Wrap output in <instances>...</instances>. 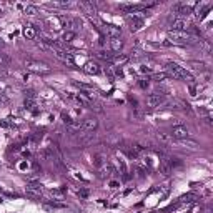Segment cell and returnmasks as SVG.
I'll return each mask as SVG.
<instances>
[{
  "instance_id": "obj_1",
  "label": "cell",
  "mask_w": 213,
  "mask_h": 213,
  "mask_svg": "<svg viewBox=\"0 0 213 213\" xmlns=\"http://www.w3.org/2000/svg\"><path fill=\"white\" fill-rule=\"evenodd\" d=\"M166 70V75H168V78H173V80H185V82H190L193 83V77L190 73L186 72L183 67H180L178 63H175V62H168L165 67Z\"/></svg>"
},
{
  "instance_id": "obj_2",
  "label": "cell",
  "mask_w": 213,
  "mask_h": 213,
  "mask_svg": "<svg viewBox=\"0 0 213 213\" xmlns=\"http://www.w3.org/2000/svg\"><path fill=\"white\" fill-rule=\"evenodd\" d=\"M166 37H168V40H172L173 43H181V45L197 43L200 40L198 37H195V35L190 33V32H173V30H168V32H166Z\"/></svg>"
},
{
  "instance_id": "obj_3",
  "label": "cell",
  "mask_w": 213,
  "mask_h": 213,
  "mask_svg": "<svg viewBox=\"0 0 213 213\" xmlns=\"http://www.w3.org/2000/svg\"><path fill=\"white\" fill-rule=\"evenodd\" d=\"M97 138V133L95 132H80L75 138V145L77 146H87L93 143V140Z\"/></svg>"
},
{
  "instance_id": "obj_4",
  "label": "cell",
  "mask_w": 213,
  "mask_h": 213,
  "mask_svg": "<svg viewBox=\"0 0 213 213\" xmlns=\"http://www.w3.org/2000/svg\"><path fill=\"white\" fill-rule=\"evenodd\" d=\"M192 135V130L188 128L186 125H175L172 128V137H173V140H185V138H188Z\"/></svg>"
},
{
  "instance_id": "obj_5",
  "label": "cell",
  "mask_w": 213,
  "mask_h": 213,
  "mask_svg": "<svg viewBox=\"0 0 213 213\" xmlns=\"http://www.w3.org/2000/svg\"><path fill=\"white\" fill-rule=\"evenodd\" d=\"M25 192H27V195H28L30 198H33V200H38L40 197H42L43 186H42V183H38V181H33V183H27V186H25Z\"/></svg>"
},
{
  "instance_id": "obj_6",
  "label": "cell",
  "mask_w": 213,
  "mask_h": 213,
  "mask_svg": "<svg viewBox=\"0 0 213 213\" xmlns=\"http://www.w3.org/2000/svg\"><path fill=\"white\" fill-rule=\"evenodd\" d=\"M163 105L166 106V108H173V110H185V112H192V108H190V105L188 103H185L183 100L180 98H173V100H168V102H165Z\"/></svg>"
},
{
  "instance_id": "obj_7",
  "label": "cell",
  "mask_w": 213,
  "mask_h": 213,
  "mask_svg": "<svg viewBox=\"0 0 213 213\" xmlns=\"http://www.w3.org/2000/svg\"><path fill=\"white\" fill-rule=\"evenodd\" d=\"M25 67H27V70L35 72V73H47L50 70L45 63H38V62H33V60H25Z\"/></svg>"
},
{
  "instance_id": "obj_8",
  "label": "cell",
  "mask_w": 213,
  "mask_h": 213,
  "mask_svg": "<svg viewBox=\"0 0 213 213\" xmlns=\"http://www.w3.org/2000/svg\"><path fill=\"white\" fill-rule=\"evenodd\" d=\"M188 23L185 19H175L173 22H170V30L173 32H188Z\"/></svg>"
},
{
  "instance_id": "obj_9",
  "label": "cell",
  "mask_w": 213,
  "mask_h": 213,
  "mask_svg": "<svg viewBox=\"0 0 213 213\" xmlns=\"http://www.w3.org/2000/svg\"><path fill=\"white\" fill-rule=\"evenodd\" d=\"M166 100L165 97H161V95H157V93H152V95H148L146 97V105L152 106V108H157V106L163 105Z\"/></svg>"
},
{
  "instance_id": "obj_10",
  "label": "cell",
  "mask_w": 213,
  "mask_h": 213,
  "mask_svg": "<svg viewBox=\"0 0 213 213\" xmlns=\"http://www.w3.org/2000/svg\"><path fill=\"white\" fill-rule=\"evenodd\" d=\"M98 126V120L95 117H88L82 122V130L83 132H95V128Z\"/></svg>"
},
{
  "instance_id": "obj_11",
  "label": "cell",
  "mask_w": 213,
  "mask_h": 213,
  "mask_svg": "<svg viewBox=\"0 0 213 213\" xmlns=\"http://www.w3.org/2000/svg\"><path fill=\"white\" fill-rule=\"evenodd\" d=\"M105 33L108 38H120L122 37V28L117 25H112V23H108L105 25Z\"/></svg>"
},
{
  "instance_id": "obj_12",
  "label": "cell",
  "mask_w": 213,
  "mask_h": 213,
  "mask_svg": "<svg viewBox=\"0 0 213 213\" xmlns=\"http://www.w3.org/2000/svg\"><path fill=\"white\" fill-rule=\"evenodd\" d=\"M126 23H128V27H130V30H132V32H137V30H140V28L143 27V20L140 19V17L132 15V17H128V19H126Z\"/></svg>"
},
{
  "instance_id": "obj_13",
  "label": "cell",
  "mask_w": 213,
  "mask_h": 213,
  "mask_svg": "<svg viewBox=\"0 0 213 213\" xmlns=\"http://www.w3.org/2000/svg\"><path fill=\"white\" fill-rule=\"evenodd\" d=\"M83 72L88 73V75H98L102 72V68L97 62H87L85 65H83Z\"/></svg>"
},
{
  "instance_id": "obj_14",
  "label": "cell",
  "mask_w": 213,
  "mask_h": 213,
  "mask_svg": "<svg viewBox=\"0 0 213 213\" xmlns=\"http://www.w3.org/2000/svg\"><path fill=\"white\" fill-rule=\"evenodd\" d=\"M172 163H170V157H161V160H160V172L163 173V175H170L172 173Z\"/></svg>"
},
{
  "instance_id": "obj_15",
  "label": "cell",
  "mask_w": 213,
  "mask_h": 213,
  "mask_svg": "<svg viewBox=\"0 0 213 213\" xmlns=\"http://www.w3.org/2000/svg\"><path fill=\"white\" fill-rule=\"evenodd\" d=\"M135 173H137L138 178H143V177H146V173H148V166L143 161H140V158L135 160Z\"/></svg>"
},
{
  "instance_id": "obj_16",
  "label": "cell",
  "mask_w": 213,
  "mask_h": 213,
  "mask_svg": "<svg viewBox=\"0 0 213 213\" xmlns=\"http://www.w3.org/2000/svg\"><path fill=\"white\" fill-rule=\"evenodd\" d=\"M92 161H93V165L97 166V168H102V166L106 163V158H105L103 153H97V155H93L92 157Z\"/></svg>"
},
{
  "instance_id": "obj_17",
  "label": "cell",
  "mask_w": 213,
  "mask_h": 213,
  "mask_svg": "<svg viewBox=\"0 0 213 213\" xmlns=\"http://www.w3.org/2000/svg\"><path fill=\"white\" fill-rule=\"evenodd\" d=\"M67 128H68V132L72 133V135H77V133L83 132V130H82V122H80V120H73Z\"/></svg>"
},
{
  "instance_id": "obj_18",
  "label": "cell",
  "mask_w": 213,
  "mask_h": 213,
  "mask_svg": "<svg viewBox=\"0 0 213 213\" xmlns=\"http://www.w3.org/2000/svg\"><path fill=\"white\" fill-rule=\"evenodd\" d=\"M23 37L28 40H33L35 37H37V30H35V27L33 25H27L25 28H23Z\"/></svg>"
},
{
  "instance_id": "obj_19",
  "label": "cell",
  "mask_w": 213,
  "mask_h": 213,
  "mask_svg": "<svg viewBox=\"0 0 213 213\" xmlns=\"http://www.w3.org/2000/svg\"><path fill=\"white\" fill-rule=\"evenodd\" d=\"M177 142L178 145H183V146H188V148H198V143L195 140H190V138H185V140H173Z\"/></svg>"
},
{
  "instance_id": "obj_20",
  "label": "cell",
  "mask_w": 213,
  "mask_h": 213,
  "mask_svg": "<svg viewBox=\"0 0 213 213\" xmlns=\"http://www.w3.org/2000/svg\"><path fill=\"white\" fill-rule=\"evenodd\" d=\"M122 47H123L122 38H110V48H112L113 52H120Z\"/></svg>"
},
{
  "instance_id": "obj_21",
  "label": "cell",
  "mask_w": 213,
  "mask_h": 213,
  "mask_svg": "<svg viewBox=\"0 0 213 213\" xmlns=\"http://www.w3.org/2000/svg\"><path fill=\"white\" fill-rule=\"evenodd\" d=\"M195 198H197V195H195V193H188V195L180 197V198H178V203H180V205H181V203H193V201H195Z\"/></svg>"
},
{
  "instance_id": "obj_22",
  "label": "cell",
  "mask_w": 213,
  "mask_h": 213,
  "mask_svg": "<svg viewBox=\"0 0 213 213\" xmlns=\"http://www.w3.org/2000/svg\"><path fill=\"white\" fill-rule=\"evenodd\" d=\"M128 60H130V57L125 55V53H122V55H118V57H113L112 62L113 63H117V65H123V63H126Z\"/></svg>"
},
{
  "instance_id": "obj_23",
  "label": "cell",
  "mask_w": 213,
  "mask_h": 213,
  "mask_svg": "<svg viewBox=\"0 0 213 213\" xmlns=\"http://www.w3.org/2000/svg\"><path fill=\"white\" fill-rule=\"evenodd\" d=\"M23 106H25L27 110H32V112H37V102H35V98H25V102H23Z\"/></svg>"
},
{
  "instance_id": "obj_24",
  "label": "cell",
  "mask_w": 213,
  "mask_h": 213,
  "mask_svg": "<svg viewBox=\"0 0 213 213\" xmlns=\"http://www.w3.org/2000/svg\"><path fill=\"white\" fill-rule=\"evenodd\" d=\"M95 55H97V58H100V60H103V62H110V60L113 58L112 55H110V53H106L105 50H98V52L95 53Z\"/></svg>"
},
{
  "instance_id": "obj_25",
  "label": "cell",
  "mask_w": 213,
  "mask_h": 213,
  "mask_svg": "<svg viewBox=\"0 0 213 213\" xmlns=\"http://www.w3.org/2000/svg\"><path fill=\"white\" fill-rule=\"evenodd\" d=\"M200 47L203 48V52L205 53L212 52V43H210V40H200Z\"/></svg>"
},
{
  "instance_id": "obj_26",
  "label": "cell",
  "mask_w": 213,
  "mask_h": 213,
  "mask_svg": "<svg viewBox=\"0 0 213 213\" xmlns=\"http://www.w3.org/2000/svg\"><path fill=\"white\" fill-rule=\"evenodd\" d=\"M10 57L7 55V53H0V67H8L10 65Z\"/></svg>"
},
{
  "instance_id": "obj_27",
  "label": "cell",
  "mask_w": 213,
  "mask_h": 213,
  "mask_svg": "<svg viewBox=\"0 0 213 213\" xmlns=\"http://www.w3.org/2000/svg\"><path fill=\"white\" fill-rule=\"evenodd\" d=\"M73 38H75V33H73V32H63V35H62L63 43H70Z\"/></svg>"
},
{
  "instance_id": "obj_28",
  "label": "cell",
  "mask_w": 213,
  "mask_h": 213,
  "mask_svg": "<svg viewBox=\"0 0 213 213\" xmlns=\"http://www.w3.org/2000/svg\"><path fill=\"white\" fill-rule=\"evenodd\" d=\"M152 78L155 80L157 83H163V80H165V78H168V75H166L165 72H163V73H155V75H153Z\"/></svg>"
},
{
  "instance_id": "obj_29",
  "label": "cell",
  "mask_w": 213,
  "mask_h": 213,
  "mask_svg": "<svg viewBox=\"0 0 213 213\" xmlns=\"http://www.w3.org/2000/svg\"><path fill=\"white\" fill-rule=\"evenodd\" d=\"M50 195H52V198L57 200V201H62V200H63V192H62V190H52Z\"/></svg>"
},
{
  "instance_id": "obj_30",
  "label": "cell",
  "mask_w": 213,
  "mask_h": 213,
  "mask_svg": "<svg viewBox=\"0 0 213 213\" xmlns=\"http://www.w3.org/2000/svg\"><path fill=\"white\" fill-rule=\"evenodd\" d=\"M190 67H192L193 70H200V72H203L206 65L203 63V62H192V63H190Z\"/></svg>"
},
{
  "instance_id": "obj_31",
  "label": "cell",
  "mask_w": 213,
  "mask_h": 213,
  "mask_svg": "<svg viewBox=\"0 0 213 213\" xmlns=\"http://www.w3.org/2000/svg\"><path fill=\"white\" fill-rule=\"evenodd\" d=\"M23 12H25L27 15H35V13H38V8H37L35 5H27Z\"/></svg>"
},
{
  "instance_id": "obj_32",
  "label": "cell",
  "mask_w": 213,
  "mask_h": 213,
  "mask_svg": "<svg viewBox=\"0 0 213 213\" xmlns=\"http://www.w3.org/2000/svg\"><path fill=\"white\" fill-rule=\"evenodd\" d=\"M157 140L163 142V143H170V142H172V138H170L168 135H165V133H157Z\"/></svg>"
},
{
  "instance_id": "obj_33",
  "label": "cell",
  "mask_w": 213,
  "mask_h": 213,
  "mask_svg": "<svg viewBox=\"0 0 213 213\" xmlns=\"http://www.w3.org/2000/svg\"><path fill=\"white\" fill-rule=\"evenodd\" d=\"M62 120H63V123H65L67 126H68V125H70V123L73 122V118L70 117V115H68V113H65V112L62 113Z\"/></svg>"
},
{
  "instance_id": "obj_34",
  "label": "cell",
  "mask_w": 213,
  "mask_h": 213,
  "mask_svg": "<svg viewBox=\"0 0 213 213\" xmlns=\"http://www.w3.org/2000/svg\"><path fill=\"white\" fill-rule=\"evenodd\" d=\"M138 85H140V88H143V90H145V88H148V85H150V80H148V78H142L138 82Z\"/></svg>"
},
{
  "instance_id": "obj_35",
  "label": "cell",
  "mask_w": 213,
  "mask_h": 213,
  "mask_svg": "<svg viewBox=\"0 0 213 213\" xmlns=\"http://www.w3.org/2000/svg\"><path fill=\"white\" fill-rule=\"evenodd\" d=\"M25 178H27V181H28V183H33V181H37L38 175H37V173H30V175H27Z\"/></svg>"
},
{
  "instance_id": "obj_36",
  "label": "cell",
  "mask_w": 213,
  "mask_h": 213,
  "mask_svg": "<svg viewBox=\"0 0 213 213\" xmlns=\"http://www.w3.org/2000/svg\"><path fill=\"white\" fill-rule=\"evenodd\" d=\"M88 195H90V192H88L87 188H82V190H78V197H80V198H87Z\"/></svg>"
},
{
  "instance_id": "obj_37",
  "label": "cell",
  "mask_w": 213,
  "mask_h": 213,
  "mask_svg": "<svg viewBox=\"0 0 213 213\" xmlns=\"http://www.w3.org/2000/svg\"><path fill=\"white\" fill-rule=\"evenodd\" d=\"M190 95H192V97L197 95V85H195V83H190Z\"/></svg>"
},
{
  "instance_id": "obj_38",
  "label": "cell",
  "mask_w": 213,
  "mask_h": 213,
  "mask_svg": "<svg viewBox=\"0 0 213 213\" xmlns=\"http://www.w3.org/2000/svg\"><path fill=\"white\" fill-rule=\"evenodd\" d=\"M7 102H8V98L5 97V93H0V106H2V105H5Z\"/></svg>"
},
{
  "instance_id": "obj_39",
  "label": "cell",
  "mask_w": 213,
  "mask_h": 213,
  "mask_svg": "<svg viewBox=\"0 0 213 213\" xmlns=\"http://www.w3.org/2000/svg\"><path fill=\"white\" fill-rule=\"evenodd\" d=\"M105 73L110 77V78H113V77H115V75H113V70L110 68V67H106V68H105Z\"/></svg>"
},
{
  "instance_id": "obj_40",
  "label": "cell",
  "mask_w": 213,
  "mask_h": 213,
  "mask_svg": "<svg viewBox=\"0 0 213 213\" xmlns=\"http://www.w3.org/2000/svg\"><path fill=\"white\" fill-rule=\"evenodd\" d=\"M113 75H117V77H123V72H122V68H115V72H113Z\"/></svg>"
},
{
  "instance_id": "obj_41",
  "label": "cell",
  "mask_w": 213,
  "mask_h": 213,
  "mask_svg": "<svg viewBox=\"0 0 213 213\" xmlns=\"http://www.w3.org/2000/svg\"><path fill=\"white\" fill-rule=\"evenodd\" d=\"M140 72H142V73H148V72H150V67H142V68H140Z\"/></svg>"
},
{
  "instance_id": "obj_42",
  "label": "cell",
  "mask_w": 213,
  "mask_h": 213,
  "mask_svg": "<svg viewBox=\"0 0 213 213\" xmlns=\"http://www.w3.org/2000/svg\"><path fill=\"white\" fill-rule=\"evenodd\" d=\"M205 123H206V125H210V126L213 125V122H212V118H210V117H205Z\"/></svg>"
},
{
  "instance_id": "obj_43",
  "label": "cell",
  "mask_w": 213,
  "mask_h": 213,
  "mask_svg": "<svg viewBox=\"0 0 213 213\" xmlns=\"http://www.w3.org/2000/svg\"><path fill=\"white\" fill-rule=\"evenodd\" d=\"M110 186H112V188H117V186H118V181L112 180V181H110Z\"/></svg>"
},
{
  "instance_id": "obj_44",
  "label": "cell",
  "mask_w": 213,
  "mask_h": 213,
  "mask_svg": "<svg viewBox=\"0 0 213 213\" xmlns=\"http://www.w3.org/2000/svg\"><path fill=\"white\" fill-rule=\"evenodd\" d=\"M27 168V163H20V170H25Z\"/></svg>"
},
{
  "instance_id": "obj_45",
  "label": "cell",
  "mask_w": 213,
  "mask_h": 213,
  "mask_svg": "<svg viewBox=\"0 0 213 213\" xmlns=\"http://www.w3.org/2000/svg\"><path fill=\"white\" fill-rule=\"evenodd\" d=\"M0 13H2V7H0Z\"/></svg>"
}]
</instances>
